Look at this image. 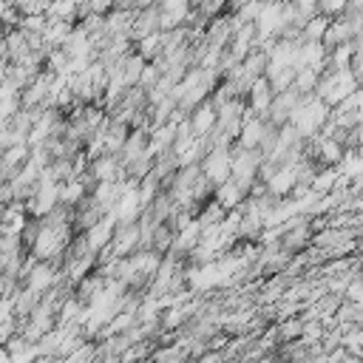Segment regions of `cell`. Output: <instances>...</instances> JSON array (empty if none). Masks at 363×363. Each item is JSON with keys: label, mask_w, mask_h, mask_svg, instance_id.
Returning <instances> with one entry per match:
<instances>
[{"label": "cell", "mask_w": 363, "mask_h": 363, "mask_svg": "<svg viewBox=\"0 0 363 363\" xmlns=\"http://www.w3.org/2000/svg\"><path fill=\"white\" fill-rule=\"evenodd\" d=\"M216 122H218L216 108H213V105H201V108H196V113H193V119H190V130H193L196 136H204Z\"/></svg>", "instance_id": "6da1fadb"}]
</instances>
